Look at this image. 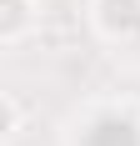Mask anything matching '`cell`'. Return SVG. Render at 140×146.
<instances>
[{
	"label": "cell",
	"mask_w": 140,
	"mask_h": 146,
	"mask_svg": "<svg viewBox=\"0 0 140 146\" xmlns=\"http://www.w3.org/2000/svg\"><path fill=\"white\" fill-rule=\"evenodd\" d=\"M90 20L105 40L140 35V0H90Z\"/></svg>",
	"instance_id": "cell-1"
},
{
	"label": "cell",
	"mask_w": 140,
	"mask_h": 146,
	"mask_svg": "<svg viewBox=\"0 0 140 146\" xmlns=\"http://www.w3.org/2000/svg\"><path fill=\"white\" fill-rule=\"evenodd\" d=\"M30 25H35V0H0V40L5 45H15Z\"/></svg>",
	"instance_id": "cell-2"
},
{
	"label": "cell",
	"mask_w": 140,
	"mask_h": 146,
	"mask_svg": "<svg viewBox=\"0 0 140 146\" xmlns=\"http://www.w3.org/2000/svg\"><path fill=\"white\" fill-rule=\"evenodd\" d=\"M15 131H20V96L15 91H0V136L10 141Z\"/></svg>",
	"instance_id": "cell-3"
}]
</instances>
